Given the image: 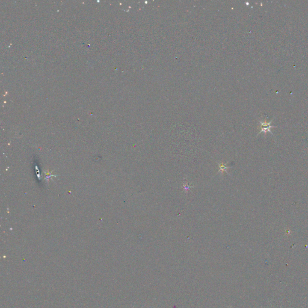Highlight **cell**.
<instances>
[{
  "label": "cell",
  "instance_id": "6da1fadb",
  "mask_svg": "<svg viewBox=\"0 0 308 308\" xmlns=\"http://www.w3.org/2000/svg\"><path fill=\"white\" fill-rule=\"evenodd\" d=\"M270 122L269 123H265V122H261V132H265L266 131H270V128H272L273 126H270Z\"/></svg>",
  "mask_w": 308,
  "mask_h": 308
},
{
  "label": "cell",
  "instance_id": "7a4b0ae2",
  "mask_svg": "<svg viewBox=\"0 0 308 308\" xmlns=\"http://www.w3.org/2000/svg\"><path fill=\"white\" fill-rule=\"evenodd\" d=\"M219 172H220V173H223V172H227V170L229 168V167H227V166H226V164H223V163L219 164Z\"/></svg>",
  "mask_w": 308,
  "mask_h": 308
},
{
  "label": "cell",
  "instance_id": "3957f363",
  "mask_svg": "<svg viewBox=\"0 0 308 308\" xmlns=\"http://www.w3.org/2000/svg\"><path fill=\"white\" fill-rule=\"evenodd\" d=\"M183 190H184V191L185 192H187L188 191H189V190L191 189V188H193V186H190V184H187V182H185V183L184 182V183H183Z\"/></svg>",
  "mask_w": 308,
  "mask_h": 308
}]
</instances>
